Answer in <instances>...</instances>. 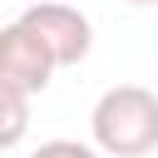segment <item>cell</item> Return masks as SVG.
<instances>
[{
    "label": "cell",
    "mask_w": 158,
    "mask_h": 158,
    "mask_svg": "<svg viewBox=\"0 0 158 158\" xmlns=\"http://www.w3.org/2000/svg\"><path fill=\"white\" fill-rule=\"evenodd\" d=\"M94 148L109 158H143L158 148V94L143 84H114L89 114Z\"/></svg>",
    "instance_id": "6da1fadb"
},
{
    "label": "cell",
    "mask_w": 158,
    "mask_h": 158,
    "mask_svg": "<svg viewBox=\"0 0 158 158\" xmlns=\"http://www.w3.org/2000/svg\"><path fill=\"white\" fill-rule=\"evenodd\" d=\"M54 54L44 49V40L35 30H25L20 20H10L0 30V84L5 89H20V94H44L49 89V74H54Z\"/></svg>",
    "instance_id": "7a4b0ae2"
},
{
    "label": "cell",
    "mask_w": 158,
    "mask_h": 158,
    "mask_svg": "<svg viewBox=\"0 0 158 158\" xmlns=\"http://www.w3.org/2000/svg\"><path fill=\"white\" fill-rule=\"evenodd\" d=\"M15 20L44 40V49L54 54V64H79V59L89 54V44H94L89 20H84L74 5H64V0H40V5L20 10Z\"/></svg>",
    "instance_id": "3957f363"
},
{
    "label": "cell",
    "mask_w": 158,
    "mask_h": 158,
    "mask_svg": "<svg viewBox=\"0 0 158 158\" xmlns=\"http://www.w3.org/2000/svg\"><path fill=\"white\" fill-rule=\"evenodd\" d=\"M0 109H5L0 143H5V148H15V143L25 138V123H30V94H20V89H5V84H0Z\"/></svg>",
    "instance_id": "277c9868"
},
{
    "label": "cell",
    "mask_w": 158,
    "mask_h": 158,
    "mask_svg": "<svg viewBox=\"0 0 158 158\" xmlns=\"http://www.w3.org/2000/svg\"><path fill=\"white\" fill-rule=\"evenodd\" d=\"M30 158H99L94 143H79V138H44Z\"/></svg>",
    "instance_id": "5b68a950"
},
{
    "label": "cell",
    "mask_w": 158,
    "mask_h": 158,
    "mask_svg": "<svg viewBox=\"0 0 158 158\" xmlns=\"http://www.w3.org/2000/svg\"><path fill=\"white\" fill-rule=\"evenodd\" d=\"M128 5H158V0H128Z\"/></svg>",
    "instance_id": "8992f818"
}]
</instances>
